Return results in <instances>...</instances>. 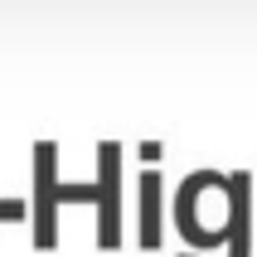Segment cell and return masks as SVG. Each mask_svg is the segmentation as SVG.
Here are the masks:
<instances>
[{"instance_id":"obj_1","label":"cell","mask_w":257,"mask_h":257,"mask_svg":"<svg viewBox=\"0 0 257 257\" xmlns=\"http://www.w3.org/2000/svg\"><path fill=\"white\" fill-rule=\"evenodd\" d=\"M228 189H233V252L228 257H247V175H228Z\"/></svg>"},{"instance_id":"obj_2","label":"cell","mask_w":257,"mask_h":257,"mask_svg":"<svg viewBox=\"0 0 257 257\" xmlns=\"http://www.w3.org/2000/svg\"><path fill=\"white\" fill-rule=\"evenodd\" d=\"M146 247H156V175H146Z\"/></svg>"}]
</instances>
